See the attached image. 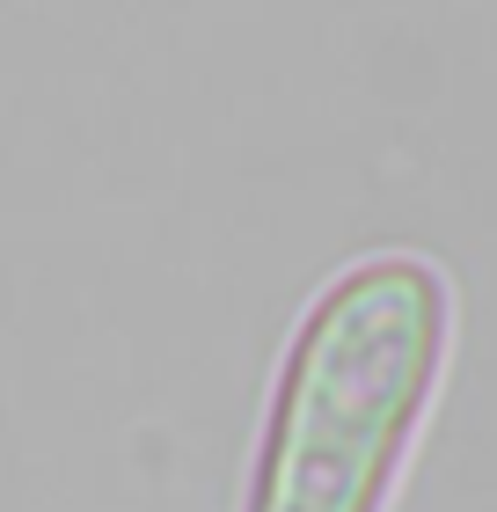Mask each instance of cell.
<instances>
[{"mask_svg": "<svg viewBox=\"0 0 497 512\" xmlns=\"http://www.w3.org/2000/svg\"><path fill=\"white\" fill-rule=\"evenodd\" d=\"M446 330L454 293L410 249L329 278L278 366L249 512H381L439 388Z\"/></svg>", "mask_w": 497, "mask_h": 512, "instance_id": "obj_1", "label": "cell"}]
</instances>
